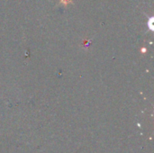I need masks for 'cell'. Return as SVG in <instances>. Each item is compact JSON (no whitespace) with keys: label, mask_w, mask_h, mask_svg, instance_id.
I'll return each instance as SVG.
<instances>
[{"label":"cell","mask_w":154,"mask_h":153,"mask_svg":"<svg viewBox=\"0 0 154 153\" xmlns=\"http://www.w3.org/2000/svg\"><path fill=\"white\" fill-rule=\"evenodd\" d=\"M61 2H62L63 4H65V5H66V4H68L69 2H70L71 0H61Z\"/></svg>","instance_id":"obj_1"}]
</instances>
